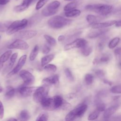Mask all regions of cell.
Here are the masks:
<instances>
[{
  "label": "cell",
  "instance_id": "cell-36",
  "mask_svg": "<svg viewBox=\"0 0 121 121\" xmlns=\"http://www.w3.org/2000/svg\"><path fill=\"white\" fill-rule=\"evenodd\" d=\"M44 69L47 71L55 72L57 70V67L55 65L52 64H47L44 66Z\"/></svg>",
  "mask_w": 121,
  "mask_h": 121
},
{
  "label": "cell",
  "instance_id": "cell-42",
  "mask_svg": "<svg viewBox=\"0 0 121 121\" xmlns=\"http://www.w3.org/2000/svg\"><path fill=\"white\" fill-rule=\"evenodd\" d=\"M107 41L106 38H103L101 39V41L98 43V48L100 51H102L103 50L105 46L106 41Z\"/></svg>",
  "mask_w": 121,
  "mask_h": 121
},
{
  "label": "cell",
  "instance_id": "cell-32",
  "mask_svg": "<svg viewBox=\"0 0 121 121\" xmlns=\"http://www.w3.org/2000/svg\"><path fill=\"white\" fill-rule=\"evenodd\" d=\"M48 117H49L48 113L46 112H43L39 114L36 121H47L48 119Z\"/></svg>",
  "mask_w": 121,
  "mask_h": 121
},
{
  "label": "cell",
  "instance_id": "cell-41",
  "mask_svg": "<svg viewBox=\"0 0 121 121\" xmlns=\"http://www.w3.org/2000/svg\"><path fill=\"white\" fill-rule=\"evenodd\" d=\"M48 1L49 0H39L36 3L35 9L36 10H39L41 9Z\"/></svg>",
  "mask_w": 121,
  "mask_h": 121
},
{
  "label": "cell",
  "instance_id": "cell-54",
  "mask_svg": "<svg viewBox=\"0 0 121 121\" xmlns=\"http://www.w3.org/2000/svg\"><path fill=\"white\" fill-rule=\"evenodd\" d=\"M115 25L116 27H121V20L117 21L115 24Z\"/></svg>",
  "mask_w": 121,
  "mask_h": 121
},
{
  "label": "cell",
  "instance_id": "cell-52",
  "mask_svg": "<svg viewBox=\"0 0 121 121\" xmlns=\"http://www.w3.org/2000/svg\"><path fill=\"white\" fill-rule=\"evenodd\" d=\"M65 38V37L64 35H60L59 36V37H58V40L59 42H62V41H63L64 40Z\"/></svg>",
  "mask_w": 121,
  "mask_h": 121
},
{
  "label": "cell",
  "instance_id": "cell-23",
  "mask_svg": "<svg viewBox=\"0 0 121 121\" xmlns=\"http://www.w3.org/2000/svg\"><path fill=\"white\" fill-rule=\"evenodd\" d=\"M54 58V55L53 54H50L43 57L41 59V64L42 67H44L46 64H48L51 62Z\"/></svg>",
  "mask_w": 121,
  "mask_h": 121
},
{
  "label": "cell",
  "instance_id": "cell-55",
  "mask_svg": "<svg viewBox=\"0 0 121 121\" xmlns=\"http://www.w3.org/2000/svg\"><path fill=\"white\" fill-rule=\"evenodd\" d=\"M120 97V96H119V95H116V96H113L112 98V99H113V100H114V101H117V100H118V99Z\"/></svg>",
  "mask_w": 121,
  "mask_h": 121
},
{
  "label": "cell",
  "instance_id": "cell-13",
  "mask_svg": "<svg viewBox=\"0 0 121 121\" xmlns=\"http://www.w3.org/2000/svg\"><path fill=\"white\" fill-rule=\"evenodd\" d=\"M36 0H23L21 4L15 6L13 10L16 12H21L26 10L30 5Z\"/></svg>",
  "mask_w": 121,
  "mask_h": 121
},
{
  "label": "cell",
  "instance_id": "cell-3",
  "mask_svg": "<svg viewBox=\"0 0 121 121\" xmlns=\"http://www.w3.org/2000/svg\"><path fill=\"white\" fill-rule=\"evenodd\" d=\"M87 109V105L86 104L84 103L80 104L67 114L65 117V120L72 121L78 118H80L83 116Z\"/></svg>",
  "mask_w": 121,
  "mask_h": 121
},
{
  "label": "cell",
  "instance_id": "cell-31",
  "mask_svg": "<svg viewBox=\"0 0 121 121\" xmlns=\"http://www.w3.org/2000/svg\"><path fill=\"white\" fill-rule=\"evenodd\" d=\"M19 118L21 120L27 121L30 118V114L27 110H23L20 113Z\"/></svg>",
  "mask_w": 121,
  "mask_h": 121
},
{
  "label": "cell",
  "instance_id": "cell-16",
  "mask_svg": "<svg viewBox=\"0 0 121 121\" xmlns=\"http://www.w3.org/2000/svg\"><path fill=\"white\" fill-rule=\"evenodd\" d=\"M59 76L57 74H55L43 78L42 80V83L43 84V85L46 86L56 84L59 82Z\"/></svg>",
  "mask_w": 121,
  "mask_h": 121
},
{
  "label": "cell",
  "instance_id": "cell-45",
  "mask_svg": "<svg viewBox=\"0 0 121 121\" xmlns=\"http://www.w3.org/2000/svg\"><path fill=\"white\" fill-rule=\"evenodd\" d=\"M4 114V109L3 104L0 100V119H2L3 118Z\"/></svg>",
  "mask_w": 121,
  "mask_h": 121
},
{
  "label": "cell",
  "instance_id": "cell-47",
  "mask_svg": "<svg viewBox=\"0 0 121 121\" xmlns=\"http://www.w3.org/2000/svg\"><path fill=\"white\" fill-rule=\"evenodd\" d=\"M50 48L48 45L45 44L43 45V49H42V52L44 54H47L50 51Z\"/></svg>",
  "mask_w": 121,
  "mask_h": 121
},
{
  "label": "cell",
  "instance_id": "cell-7",
  "mask_svg": "<svg viewBox=\"0 0 121 121\" xmlns=\"http://www.w3.org/2000/svg\"><path fill=\"white\" fill-rule=\"evenodd\" d=\"M87 44V42L85 39L78 38L66 44L64 47V51H69L74 48H81Z\"/></svg>",
  "mask_w": 121,
  "mask_h": 121
},
{
  "label": "cell",
  "instance_id": "cell-21",
  "mask_svg": "<svg viewBox=\"0 0 121 121\" xmlns=\"http://www.w3.org/2000/svg\"><path fill=\"white\" fill-rule=\"evenodd\" d=\"M17 56H18V54L17 52L14 53L11 55L10 58V62L8 64L6 67H5V68L3 70V73H5L6 72H8L9 70L12 68V67L14 65V64L15 63L17 60Z\"/></svg>",
  "mask_w": 121,
  "mask_h": 121
},
{
  "label": "cell",
  "instance_id": "cell-57",
  "mask_svg": "<svg viewBox=\"0 0 121 121\" xmlns=\"http://www.w3.org/2000/svg\"><path fill=\"white\" fill-rule=\"evenodd\" d=\"M3 91V88L2 87V86L0 85V93H1Z\"/></svg>",
  "mask_w": 121,
  "mask_h": 121
},
{
  "label": "cell",
  "instance_id": "cell-59",
  "mask_svg": "<svg viewBox=\"0 0 121 121\" xmlns=\"http://www.w3.org/2000/svg\"></svg>",
  "mask_w": 121,
  "mask_h": 121
},
{
  "label": "cell",
  "instance_id": "cell-43",
  "mask_svg": "<svg viewBox=\"0 0 121 121\" xmlns=\"http://www.w3.org/2000/svg\"><path fill=\"white\" fill-rule=\"evenodd\" d=\"M114 53L116 59L119 61H120L121 60V48L118 47L115 49Z\"/></svg>",
  "mask_w": 121,
  "mask_h": 121
},
{
  "label": "cell",
  "instance_id": "cell-25",
  "mask_svg": "<svg viewBox=\"0 0 121 121\" xmlns=\"http://www.w3.org/2000/svg\"><path fill=\"white\" fill-rule=\"evenodd\" d=\"M92 48L87 44L81 48V52L82 54L85 56H89L92 52Z\"/></svg>",
  "mask_w": 121,
  "mask_h": 121
},
{
  "label": "cell",
  "instance_id": "cell-39",
  "mask_svg": "<svg viewBox=\"0 0 121 121\" xmlns=\"http://www.w3.org/2000/svg\"><path fill=\"white\" fill-rule=\"evenodd\" d=\"M95 73L98 78L101 79H104L105 75V71L102 69H96L95 71Z\"/></svg>",
  "mask_w": 121,
  "mask_h": 121
},
{
  "label": "cell",
  "instance_id": "cell-26",
  "mask_svg": "<svg viewBox=\"0 0 121 121\" xmlns=\"http://www.w3.org/2000/svg\"><path fill=\"white\" fill-rule=\"evenodd\" d=\"M38 52H39V46L37 45H35L30 54L29 60L31 61L34 60L36 58L38 53Z\"/></svg>",
  "mask_w": 121,
  "mask_h": 121
},
{
  "label": "cell",
  "instance_id": "cell-14",
  "mask_svg": "<svg viewBox=\"0 0 121 121\" xmlns=\"http://www.w3.org/2000/svg\"><path fill=\"white\" fill-rule=\"evenodd\" d=\"M116 20H110L104 22H97L91 25V27L93 29H101L104 28L105 27L111 26L113 25H115L116 22Z\"/></svg>",
  "mask_w": 121,
  "mask_h": 121
},
{
  "label": "cell",
  "instance_id": "cell-18",
  "mask_svg": "<svg viewBox=\"0 0 121 121\" xmlns=\"http://www.w3.org/2000/svg\"><path fill=\"white\" fill-rule=\"evenodd\" d=\"M98 30L96 31H94L91 32L89 33L87 35V37L88 38H95L98 37L100 36V35H102L105 33H106L108 31V29H106L104 28H101V29H97Z\"/></svg>",
  "mask_w": 121,
  "mask_h": 121
},
{
  "label": "cell",
  "instance_id": "cell-48",
  "mask_svg": "<svg viewBox=\"0 0 121 121\" xmlns=\"http://www.w3.org/2000/svg\"><path fill=\"white\" fill-rule=\"evenodd\" d=\"M76 96V95L73 93H71L70 94H69L67 95V98L69 99H73V98H75Z\"/></svg>",
  "mask_w": 121,
  "mask_h": 121
},
{
  "label": "cell",
  "instance_id": "cell-56",
  "mask_svg": "<svg viewBox=\"0 0 121 121\" xmlns=\"http://www.w3.org/2000/svg\"><path fill=\"white\" fill-rule=\"evenodd\" d=\"M8 121H17V119L13 118H9V119H8Z\"/></svg>",
  "mask_w": 121,
  "mask_h": 121
},
{
  "label": "cell",
  "instance_id": "cell-2",
  "mask_svg": "<svg viewBox=\"0 0 121 121\" xmlns=\"http://www.w3.org/2000/svg\"><path fill=\"white\" fill-rule=\"evenodd\" d=\"M72 20L60 16H55L51 17L48 21L49 26L53 29H60L69 25Z\"/></svg>",
  "mask_w": 121,
  "mask_h": 121
},
{
  "label": "cell",
  "instance_id": "cell-5",
  "mask_svg": "<svg viewBox=\"0 0 121 121\" xmlns=\"http://www.w3.org/2000/svg\"><path fill=\"white\" fill-rule=\"evenodd\" d=\"M49 91V86L43 85L36 88L33 94L34 101L37 103H40L44 98L47 96Z\"/></svg>",
  "mask_w": 121,
  "mask_h": 121
},
{
  "label": "cell",
  "instance_id": "cell-4",
  "mask_svg": "<svg viewBox=\"0 0 121 121\" xmlns=\"http://www.w3.org/2000/svg\"><path fill=\"white\" fill-rule=\"evenodd\" d=\"M27 24L28 20L25 18L21 20H16L12 22L9 25L6 31V33L8 35L13 34L25 28Z\"/></svg>",
  "mask_w": 121,
  "mask_h": 121
},
{
  "label": "cell",
  "instance_id": "cell-58",
  "mask_svg": "<svg viewBox=\"0 0 121 121\" xmlns=\"http://www.w3.org/2000/svg\"><path fill=\"white\" fill-rule=\"evenodd\" d=\"M65 1H71V0H64Z\"/></svg>",
  "mask_w": 121,
  "mask_h": 121
},
{
  "label": "cell",
  "instance_id": "cell-6",
  "mask_svg": "<svg viewBox=\"0 0 121 121\" xmlns=\"http://www.w3.org/2000/svg\"><path fill=\"white\" fill-rule=\"evenodd\" d=\"M60 3L58 0L50 3L42 10V14L44 17H49L55 14L58 11Z\"/></svg>",
  "mask_w": 121,
  "mask_h": 121
},
{
  "label": "cell",
  "instance_id": "cell-30",
  "mask_svg": "<svg viewBox=\"0 0 121 121\" xmlns=\"http://www.w3.org/2000/svg\"><path fill=\"white\" fill-rule=\"evenodd\" d=\"M44 38L46 40V41L47 42V43L51 46H55L57 44V42L56 40L52 36L47 35H43Z\"/></svg>",
  "mask_w": 121,
  "mask_h": 121
},
{
  "label": "cell",
  "instance_id": "cell-27",
  "mask_svg": "<svg viewBox=\"0 0 121 121\" xmlns=\"http://www.w3.org/2000/svg\"><path fill=\"white\" fill-rule=\"evenodd\" d=\"M15 90L12 86H8L6 92L5 94V97L8 99H10L13 97L15 95Z\"/></svg>",
  "mask_w": 121,
  "mask_h": 121
},
{
  "label": "cell",
  "instance_id": "cell-12",
  "mask_svg": "<svg viewBox=\"0 0 121 121\" xmlns=\"http://www.w3.org/2000/svg\"><path fill=\"white\" fill-rule=\"evenodd\" d=\"M36 87L35 86H26L23 85L20 86L17 89L18 93L24 97H27L31 95L33 93H34Z\"/></svg>",
  "mask_w": 121,
  "mask_h": 121
},
{
  "label": "cell",
  "instance_id": "cell-1",
  "mask_svg": "<svg viewBox=\"0 0 121 121\" xmlns=\"http://www.w3.org/2000/svg\"><path fill=\"white\" fill-rule=\"evenodd\" d=\"M85 9L87 10L93 11L101 16H104L109 15L112 12L113 6L104 4H90L86 5L85 7Z\"/></svg>",
  "mask_w": 121,
  "mask_h": 121
},
{
  "label": "cell",
  "instance_id": "cell-46",
  "mask_svg": "<svg viewBox=\"0 0 121 121\" xmlns=\"http://www.w3.org/2000/svg\"><path fill=\"white\" fill-rule=\"evenodd\" d=\"M107 93L106 92L105 90H101L99 91L97 94L96 95V96L100 97V98H102L103 97H104L106 95Z\"/></svg>",
  "mask_w": 121,
  "mask_h": 121
},
{
  "label": "cell",
  "instance_id": "cell-33",
  "mask_svg": "<svg viewBox=\"0 0 121 121\" xmlns=\"http://www.w3.org/2000/svg\"><path fill=\"white\" fill-rule=\"evenodd\" d=\"M11 23L12 22L10 21L0 22V32H3L6 31Z\"/></svg>",
  "mask_w": 121,
  "mask_h": 121
},
{
  "label": "cell",
  "instance_id": "cell-40",
  "mask_svg": "<svg viewBox=\"0 0 121 121\" xmlns=\"http://www.w3.org/2000/svg\"><path fill=\"white\" fill-rule=\"evenodd\" d=\"M110 56L108 54H104L99 59L100 63H106L110 61Z\"/></svg>",
  "mask_w": 121,
  "mask_h": 121
},
{
  "label": "cell",
  "instance_id": "cell-53",
  "mask_svg": "<svg viewBox=\"0 0 121 121\" xmlns=\"http://www.w3.org/2000/svg\"><path fill=\"white\" fill-rule=\"evenodd\" d=\"M93 63L94 64V65H96V64H98L100 63V62H99V59H97V58H95V59H94L93 61Z\"/></svg>",
  "mask_w": 121,
  "mask_h": 121
},
{
  "label": "cell",
  "instance_id": "cell-35",
  "mask_svg": "<svg viewBox=\"0 0 121 121\" xmlns=\"http://www.w3.org/2000/svg\"><path fill=\"white\" fill-rule=\"evenodd\" d=\"M99 114H100V112L96 110L95 111H94L89 115L88 117V120L93 121L96 119L98 117Z\"/></svg>",
  "mask_w": 121,
  "mask_h": 121
},
{
  "label": "cell",
  "instance_id": "cell-9",
  "mask_svg": "<svg viewBox=\"0 0 121 121\" xmlns=\"http://www.w3.org/2000/svg\"><path fill=\"white\" fill-rule=\"evenodd\" d=\"M8 48L9 49H16L22 50H25L29 48V45L23 39H17L13 43H10Z\"/></svg>",
  "mask_w": 121,
  "mask_h": 121
},
{
  "label": "cell",
  "instance_id": "cell-11",
  "mask_svg": "<svg viewBox=\"0 0 121 121\" xmlns=\"http://www.w3.org/2000/svg\"><path fill=\"white\" fill-rule=\"evenodd\" d=\"M27 58V55H22L19 59L17 64L16 65V66L10 71L9 72L8 75H7V78H9L12 75L17 73L21 69V68L23 67L24 65L25 64L26 60Z\"/></svg>",
  "mask_w": 121,
  "mask_h": 121
},
{
  "label": "cell",
  "instance_id": "cell-19",
  "mask_svg": "<svg viewBox=\"0 0 121 121\" xmlns=\"http://www.w3.org/2000/svg\"><path fill=\"white\" fill-rule=\"evenodd\" d=\"M94 104L96 106V110L100 112L104 111L106 109V105L103 102L101 98L95 95L94 99Z\"/></svg>",
  "mask_w": 121,
  "mask_h": 121
},
{
  "label": "cell",
  "instance_id": "cell-17",
  "mask_svg": "<svg viewBox=\"0 0 121 121\" xmlns=\"http://www.w3.org/2000/svg\"><path fill=\"white\" fill-rule=\"evenodd\" d=\"M52 106L53 110L60 108L64 102V100L60 95H55L52 97Z\"/></svg>",
  "mask_w": 121,
  "mask_h": 121
},
{
  "label": "cell",
  "instance_id": "cell-28",
  "mask_svg": "<svg viewBox=\"0 0 121 121\" xmlns=\"http://www.w3.org/2000/svg\"><path fill=\"white\" fill-rule=\"evenodd\" d=\"M78 6V2L77 1H73L69 2L66 4L65 7H64V10L65 11H68L74 9H75V8Z\"/></svg>",
  "mask_w": 121,
  "mask_h": 121
},
{
  "label": "cell",
  "instance_id": "cell-49",
  "mask_svg": "<svg viewBox=\"0 0 121 121\" xmlns=\"http://www.w3.org/2000/svg\"><path fill=\"white\" fill-rule=\"evenodd\" d=\"M102 80H103V82H104V84H107V85H108L109 86H112V82L111 81H110V80H108V79H105V78H104V79H102Z\"/></svg>",
  "mask_w": 121,
  "mask_h": 121
},
{
  "label": "cell",
  "instance_id": "cell-37",
  "mask_svg": "<svg viewBox=\"0 0 121 121\" xmlns=\"http://www.w3.org/2000/svg\"><path fill=\"white\" fill-rule=\"evenodd\" d=\"M110 92L113 94H121V85H116L111 87Z\"/></svg>",
  "mask_w": 121,
  "mask_h": 121
},
{
  "label": "cell",
  "instance_id": "cell-38",
  "mask_svg": "<svg viewBox=\"0 0 121 121\" xmlns=\"http://www.w3.org/2000/svg\"><path fill=\"white\" fill-rule=\"evenodd\" d=\"M64 72H65L66 77L69 80H70L71 81H74V77L72 75L71 71L69 68H66L64 69Z\"/></svg>",
  "mask_w": 121,
  "mask_h": 121
},
{
  "label": "cell",
  "instance_id": "cell-22",
  "mask_svg": "<svg viewBox=\"0 0 121 121\" xmlns=\"http://www.w3.org/2000/svg\"><path fill=\"white\" fill-rule=\"evenodd\" d=\"M81 14V11L78 9H74L68 11H66L65 16L68 17H76L79 16Z\"/></svg>",
  "mask_w": 121,
  "mask_h": 121
},
{
  "label": "cell",
  "instance_id": "cell-51",
  "mask_svg": "<svg viewBox=\"0 0 121 121\" xmlns=\"http://www.w3.org/2000/svg\"><path fill=\"white\" fill-rule=\"evenodd\" d=\"M9 0H0V5H5L9 3Z\"/></svg>",
  "mask_w": 121,
  "mask_h": 121
},
{
  "label": "cell",
  "instance_id": "cell-34",
  "mask_svg": "<svg viewBox=\"0 0 121 121\" xmlns=\"http://www.w3.org/2000/svg\"><path fill=\"white\" fill-rule=\"evenodd\" d=\"M84 79L86 84L87 85H90L93 82L94 76L91 74L87 73L85 75Z\"/></svg>",
  "mask_w": 121,
  "mask_h": 121
},
{
  "label": "cell",
  "instance_id": "cell-20",
  "mask_svg": "<svg viewBox=\"0 0 121 121\" xmlns=\"http://www.w3.org/2000/svg\"><path fill=\"white\" fill-rule=\"evenodd\" d=\"M12 53V51L10 50H8L3 53L0 56V70L2 69L3 66V64L6 62L10 57Z\"/></svg>",
  "mask_w": 121,
  "mask_h": 121
},
{
  "label": "cell",
  "instance_id": "cell-44",
  "mask_svg": "<svg viewBox=\"0 0 121 121\" xmlns=\"http://www.w3.org/2000/svg\"><path fill=\"white\" fill-rule=\"evenodd\" d=\"M71 105L68 102H67L65 100H64V102L60 108L63 110H66L69 109V108H71Z\"/></svg>",
  "mask_w": 121,
  "mask_h": 121
},
{
  "label": "cell",
  "instance_id": "cell-29",
  "mask_svg": "<svg viewBox=\"0 0 121 121\" xmlns=\"http://www.w3.org/2000/svg\"><path fill=\"white\" fill-rule=\"evenodd\" d=\"M120 41V39L118 37H116L113 38L112 40L110 41L108 44V47L110 49H112L114 48L119 43Z\"/></svg>",
  "mask_w": 121,
  "mask_h": 121
},
{
  "label": "cell",
  "instance_id": "cell-50",
  "mask_svg": "<svg viewBox=\"0 0 121 121\" xmlns=\"http://www.w3.org/2000/svg\"><path fill=\"white\" fill-rule=\"evenodd\" d=\"M112 120L114 121H121V115H119L113 117L112 118Z\"/></svg>",
  "mask_w": 121,
  "mask_h": 121
},
{
  "label": "cell",
  "instance_id": "cell-24",
  "mask_svg": "<svg viewBox=\"0 0 121 121\" xmlns=\"http://www.w3.org/2000/svg\"><path fill=\"white\" fill-rule=\"evenodd\" d=\"M100 17H96L95 15H88L86 17V20L87 21V22L90 24L91 25L97 23V22H99V20H100Z\"/></svg>",
  "mask_w": 121,
  "mask_h": 121
},
{
  "label": "cell",
  "instance_id": "cell-10",
  "mask_svg": "<svg viewBox=\"0 0 121 121\" xmlns=\"http://www.w3.org/2000/svg\"><path fill=\"white\" fill-rule=\"evenodd\" d=\"M37 32L34 30H24L17 33L15 37L18 39L23 40H28L31 39L36 35Z\"/></svg>",
  "mask_w": 121,
  "mask_h": 121
},
{
  "label": "cell",
  "instance_id": "cell-8",
  "mask_svg": "<svg viewBox=\"0 0 121 121\" xmlns=\"http://www.w3.org/2000/svg\"><path fill=\"white\" fill-rule=\"evenodd\" d=\"M19 76L23 80L24 86L30 85L35 82L34 76L26 70H21L19 72Z\"/></svg>",
  "mask_w": 121,
  "mask_h": 121
},
{
  "label": "cell",
  "instance_id": "cell-15",
  "mask_svg": "<svg viewBox=\"0 0 121 121\" xmlns=\"http://www.w3.org/2000/svg\"><path fill=\"white\" fill-rule=\"evenodd\" d=\"M119 107V104H117L110 106L107 109H106L104 111V112L103 114L104 118L105 119L110 118L114 113L116 112L118 110Z\"/></svg>",
  "mask_w": 121,
  "mask_h": 121
}]
</instances>
